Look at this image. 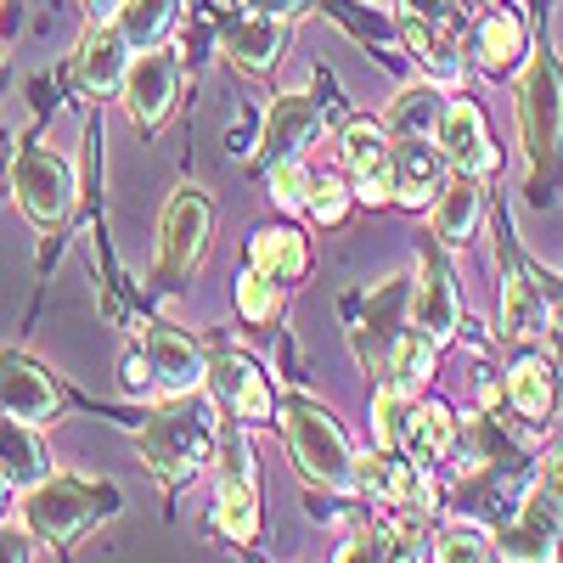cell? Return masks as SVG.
<instances>
[{"instance_id":"1","label":"cell","mask_w":563,"mask_h":563,"mask_svg":"<svg viewBox=\"0 0 563 563\" xmlns=\"http://www.w3.org/2000/svg\"><path fill=\"white\" fill-rule=\"evenodd\" d=\"M135 445H141V462H147L164 485L198 479L209 451H214V417L198 400V389L192 395H169V406L147 417V429L135 434Z\"/></svg>"},{"instance_id":"2","label":"cell","mask_w":563,"mask_h":563,"mask_svg":"<svg viewBox=\"0 0 563 563\" xmlns=\"http://www.w3.org/2000/svg\"><path fill=\"white\" fill-rule=\"evenodd\" d=\"M108 501H113L108 485H85V479H68V474L34 479L29 496H23V525L45 547H74L108 512Z\"/></svg>"},{"instance_id":"3","label":"cell","mask_w":563,"mask_h":563,"mask_svg":"<svg viewBox=\"0 0 563 563\" xmlns=\"http://www.w3.org/2000/svg\"><path fill=\"white\" fill-rule=\"evenodd\" d=\"M282 429H288L294 462L305 467V479L327 485V490H350L355 485V456L339 434V422L327 417L316 400H282Z\"/></svg>"},{"instance_id":"4","label":"cell","mask_w":563,"mask_h":563,"mask_svg":"<svg viewBox=\"0 0 563 563\" xmlns=\"http://www.w3.org/2000/svg\"><path fill=\"white\" fill-rule=\"evenodd\" d=\"M519 124H525V147L536 164H552L563 153V68L552 52H536L519 85Z\"/></svg>"},{"instance_id":"5","label":"cell","mask_w":563,"mask_h":563,"mask_svg":"<svg viewBox=\"0 0 563 563\" xmlns=\"http://www.w3.org/2000/svg\"><path fill=\"white\" fill-rule=\"evenodd\" d=\"M12 192H18V209L40 225V231H57L68 214H74V169L63 153L52 147H29L18 164H12Z\"/></svg>"},{"instance_id":"6","label":"cell","mask_w":563,"mask_h":563,"mask_svg":"<svg viewBox=\"0 0 563 563\" xmlns=\"http://www.w3.org/2000/svg\"><path fill=\"white\" fill-rule=\"evenodd\" d=\"M214 530L225 541L249 547L260 536V496H254V451L243 434L220 445V496H214Z\"/></svg>"},{"instance_id":"7","label":"cell","mask_w":563,"mask_h":563,"mask_svg":"<svg viewBox=\"0 0 563 563\" xmlns=\"http://www.w3.org/2000/svg\"><path fill=\"white\" fill-rule=\"evenodd\" d=\"M209 249V198L180 186L164 209V231H158V271L175 282V276H192V265L203 260Z\"/></svg>"},{"instance_id":"8","label":"cell","mask_w":563,"mask_h":563,"mask_svg":"<svg viewBox=\"0 0 563 563\" xmlns=\"http://www.w3.org/2000/svg\"><path fill=\"white\" fill-rule=\"evenodd\" d=\"M124 108H130V119L141 124V130H158L164 119H169V108H175V90H180V63L169 57V52H141V57H130V68H124Z\"/></svg>"},{"instance_id":"9","label":"cell","mask_w":563,"mask_h":563,"mask_svg":"<svg viewBox=\"0 0 563 563\" xmlns=\"http://www.w3.org/2000/svg\"><path fill=\"white\" fill-rule=\"evenodd\" d=\"M400 316H411V288H406V276H389V282L372 288L366 316L355 321V355H361V366L389 372V355L400 344Z\"/></svg>"},{"instance_id":"10","label":"cell","mask_w":563,"mask_h":563,"mask_svg":"<svg viewBox=\"0 0 563 563\" xmlns=\"http://www.w3.org/2000/svg\"><path fill=\"white\" fill-rule=\"evenodd\" d=\"M0 411L18 422H52L63 411V395L52 384V372L29 355H0Z\"/></svg>"},{"instance_id":"11","label":"cell","mask_w":563,"mask_h":563,"mask_svg":"<svg viewBox=\"0 0 563 563\" xmlns=\"http://www.w3.org/2000/svg\"><path fill=\"white\" fill-rule=\"evenodd\" d=\"M141 355H147V372L164 395H192L209 384V361L192 339L169 333V327H147V339H141Z\"/></svg>"},{"instance_id":"12","label":"cell","mask_w":563,"mask_h":563,"mask_svg":"<svg viewBox=\"0 0 563 563\" xmlns=\"http://www.w3.org/2000/svg\"><path fill=\"white\" fill-rule=\"evenodd\" d=\"M344 164L361 180V203H372V209L395 203V169H389V130L384 124H372V119L350 124L344 130Z\"/></svg>"},{"instance_id":"13","label":"cell","mask_w":563,"mask_h":563,"mask_svg":"<svg viewBox=\"0 0 563 563\" xmlns=\"http://www.w3.org/2000/svg\"><path fill=\"white\" fill-rule=\"evenodd\" d=\"M422 282L411 294V327L417 333H429L434 344L456 339V321H462V305H456V288H451V271L440 254H422Z\"/></svg>"},{"instance_id":"14","label":"cell","mask_w":563,"mask_h":563,"mask_svg":"<svg viewBox=\"0 0 563 563\" xmlns=\"http://www.w3.org/2000/svg\"><path fill=\"white\" fill-rule=\"evenodd\" d=\"M440 153H445V164H451V169L474 175V180L496 169V147H490L485 119H479V108H474V102H451V108L440 113Z\"/></svg>"},{"instance_id":"15","label":"cell","mask_w":563,"mask_h":563,"mask_svg":"<svg viewBox=\"0 0 563 563\" xmlns=\"http://www.w3.org/2000/svg\"><path fill=\"white\" fill-rule=\"evenodd\" d=\"M124 68H130V40H124V29L113 18L79 40L74 74H79V85L90 90V97H113V90L124 85Z\"/></svg>"},{"instance_id":"16","label":"cell","mask_w":563,"mask_h":563,"mask_svg":"<svg viewBox=\"0 0 563 563\" xmlns=\"http://www.w3.org/2000/svg\"><path fill=\"white\" fill-rule=\"evenodd\" d=\"M282 45H288V18H276L265 7H249L238 23L225 29V57L238 63L243 74H265L282 57Z\"/></svg>"},{"instance_id":"17","label":"cell","mask_w":563,"mask_h":563,"mask_svg":"<svg viewBox=\"0 0 563 563\" xmlns=\"http://www.w3.org/2000/svg\"><path fill=\"white\" fill-rule=\"evenodd\" d=\"M389 169H395V203H434V192L445 186V153L429 147L422 135H400V147H389Z\"/></svg>"},{"instance_id":"18","label":"cell","mask_w":563,"mask_h":563,"mask_svg":"<svg viewBox=\"0 0 563 563\" xmlns=\"http://www.w3.org/2000/svg\"><path fill=\"white\" fill-rule=\"evenodd\" d=\"M209 378H214L220 400L238 411L243 422H271V417H276V395H271L265 372H260L254 361H243V355H220V361H209Z\"/></svg>"},{"instance_id":"19","label":"cell","mask_w":563,"mask_h":563,"mask_svg":"<svg viewBox=\"0 0 563 563\" xmlns=\"http://www.w3.org/2000/svg\"><path fill=\"white\" fill-rule=\"evenodd\" d=\"M355 485H361L366 496L389 501V507H417V512H422V507H434V490L411 474V462H395L389 451H366V456H355Z\"/></svg>"},{"instance_id":"20","label":"cell","mask_w":563,"mask_h":563,"mask_svg":"<svg viewBox=\"0 0 563 563\" xmlns=\"http://www.w3.org/2000/svg\"><path fill=\"white\" fill-rule=\"evenodd\" d=\"M552 541H558V507L547 496V485H536L501 536H496V558H552Z\"/></svg>"},{"instance_id":"21","label":"cell","mask_w":563,"mask_h":563,"mask_svg":"<svg viewBox=\"0 0 563 563\" xmlns=\"http://www.w3.org/2000/svg\"><path fill=\"white\" fill-rule=\"evenodd\" d=\"M321 130V108L316 97H305V90H294V97H276L271 102V119H265V158L282 164V158H299V147Z\"/></svg>"},{"instance_id":"22","label":"cell","mask_w":563,"mask_h":563,"mask_svg":"<svg viewBox=\"0 0 563 563\" xmlns=\"http://www.w3.org/2000/svg\"><path fill=\"white\" fill-rule=\"evenodd\" d=\"M451 440H456V422H451V411L445 406H406V417H400V440H395V451H406L417 467L422 462H440L445 451H451Z\"/></svg>"},{"instance_id":"23","label":"cell","mask_w":563,"mask_h":563,"mask_svg":"<svg viewBox=\"0 0 563 563\" xmlns=\"http://www.w3.org/2000/svg\"><path fill=\"white\" fill-rule=\"evenodd\" d=\"M547 321H552V310H547L541 288H536L525 271H512V276L501 282V333H507L512 344H536V339L547 333Z\"/></svg>"},{"instance_id":"24","label":"cell","mask_w":563,"mask_h":563,"mask_svg":"<svg viewBox=\"0 0 563 563\" xmlns=\"http://www.w3.org/2000/svg\"><path fill=\"white\" fill-rule=\"evenodd\" d=\"M474 225H479V186H474V175L456 169L434 192V238L445 249H456V243L474 238Z\"/></svg>"},{"instance_id":"25","label":"cell","mask_w":563,"mask_h":563,"mask_svg":"<svg viewBox=\"0 0 563 563\" xmlns=\"http://www.w3.org/2000/svg\"><path fill=\"white\" fill-rule=\"evenodd\" d=\"M0 474H7V485L45 479V451L34 440V422H18L7 411H0Z\"/></svg>"},{"instance_id":"26","label":"cell","mask_w":563,"mask_h":563,"mask_svg":"<svg viewBox=\"0 0 563 563\" xmlns=\"http://www.w3.org/2000/svg\"><path fill=\"white\" fill-rule=\"evenodd\" d=\"M305 265H310V254H305L299 231H288V225L254 231V271H265V276H276V282H299Z\"/></svg>"},{"instance_id":"27","label":"cell","mask_w":563,"mask_h":563,"mask_svg":"<svg viewBox=\"0 0 563 563\" xmlns=\"http://www.w3.org/2000/svg\"><path fill=\"white\" fill-rule=\"evenodd\" d=\"M406 45H411V52H417V63L429 68L434 79H456V74H462V57H456L451 23H429V18H411V23H406Z\"/></svg>"},{"instance_id":"28","label":"cell","mask_w":563,"mask_h":563,"mask_svg":"<svg viewBox=\"0 0 563 563\" xmlns=\"http://www.w3.org/2000/svg\"><path fill=\"white\" fill-rule=\"evenodd\" d=\"M440 113H445V102H440V90L434 85H406L400 97L389 102V135H429V130H440Z\"/></svg>"},{"instance_id":"29","label":"cell","mask_w":563,"mask_h":563,"mask_svg":"<svg viewBox=\"0 0 563 563\" xmlns=\"http://www.w3.org/2000/svg\"><path fill=\"white\" fill-rule=\"evenodd\" d=\"M507 400H512V411H519V417L541 422V417L552 411V400H558L552 366H541V361H519V366L507 372Z\"/></svg>"},{"instance_id":"30","label":"cell","mask_w":563,"mask_h":563,"mask_svg":"<svg viewBox=\"0 0 563 563\" xmlns=\"http://www.w3.org/2000/svg\"><path fill=\"white\" fill-rule=\"evenodd\" d=\"M434 339L429 333H417V327H411V333H400V344H395V355H389V384L395 389H406V395H417L422 384H429L434 378Z\"/></svg>"},{"instance_id":"31","label":"cell","mask_w":563,"mask_h":563,"mask_svg":"<svg viewBox=\"0 0 563 563\" xmlns=\"http://www.w3.org/2000/svg\"><path fill=\"white\" fill-rule=\"evenodd\" d=\"M169 23H175V0H124L119 7V29L130 40V52H153Z\"/></svg>"},{"instance_id":"32","label":"cell","mask_w":563,"mask_h":563,"mask_svg":"<svg viewBox=\"0 0 563 563\" xmlns=\"http://www.w3.org/2000/svg\"><path fill=\"white\" fill-rule=\"evenodd\" d=\"M519 52H525V23L512 18V12H490L479 23V63L501 74V68L519 63Z\"/></svg>"},{"instance_id":"33","label":"cell","mask_w":563,"mask_h":563,"mask_svg":"<svg viewBox=\"0 0 563 563\" xmlns=\"http://www.w3.org/2000/svg\"><path fill=\"white\" fill-rule=\"evenodd\" d=\"M238 310H243L249 321H271V316L282 310V282L265 276V271L238 276Z\"/></svg>"},{"instance_id":"34","label":"cell","mask_w":563,"mask_h":563,"mask_svg":"<svg viewBox=\"0 0 563 563\" xmlns=\"http://www.w3.org/2000/svg\"><path fill=\"white\" fill-rule=\"evenodd\" d=\"M429 558H440V563H456V558L479 563V558H496V541H490L479 525H451V530L434 541V552H429Z\"/></svg>"},{"instance_id":"35","label":"cell","mask_w":563,"mask_h":563,"mask_svg":"<svg viewBox=\"0 0 563 563\" xmlns=\"http://www.w3.org/2000/svg\"><path fill=\"white\" fill-rule=\"evenodd\" d=\"M310 192H316V180L305 175V164H299V158L271 164V198H276L282 209H310Z\"/></svg>"},{"instance_id":"36","label":"cell","mask_w":563,"mask_h":563,"mask_svg":"<svg viewBox=\"0 0 563 563\" xmlns=\"http://www.w3.org/2000/svg\"><path fill=\"white\" fill-rule=\"evenodd\" d=\"M406 406H411V395L395 389V384H384L378 400H372V429H378V445H384V451H395V440H400V417H406Z\"/></svg>"},{"instance_id":"37","label":"cell","mask_w":563,"mask_h":563,"mask_svg":"<svg viewBox=\"0 0 563 563\" xmlns=\"http://www.w3.org/2000/svg\"><path fill=\"white\" fill-rule=\"evenodd\" d=\"M344 203H350V198H344V186H339V180H321L316 192H310V214L327 220V225H339V220H344Z\"/></svg>"},{"instance_id":"38","label":"cell","mask_w":563,"mask_h":563,"mask_svg":"<svg viewBox=\"0 0 563 563\" xmlns=\"http://www.w3.org/2000/svg\"><path fill=\"white\" fill-rule=\"evenodd\" d=\"M29 563L34 558V530L23 525V530H0V563Z\"/></svg>"},{"instance_id":"39","label":"cell","mask_w":563,"mask_h":563,"mask_svg":"<svg viewBox=\"0 0 563 563\" xmlns=\"http://www.w3.org/2000/svg\"><path fill=\"white\" fill-rule=\"evenodd\" d=\"M541 485H547V496H552V507H558V530H563V456L541 474Z\"/></svg>"},{"instance_id":"40","label":"cell","mask_w":563,"mask_h":563,"mask_svg":"<svg viewBox=\"0 0 563 563\" xmlns=\"http://www.w3.org/2000/svg\"><path fill=\"white\" fill-rule=\"evenodd\" d=\"M406 7H411L417 18H429V23H451V7H456V0H406Z\"/></svg>"},{"instance_id":"41","label":"cell","mask_w":563,"mask_h":563,"mask_svg":"<svg viewBox=\"0 0 563 563\" xmlns=\"http://www.w3.org/2000/svg\"><path fill=\"white\" fill-rule=\"evenodd\" d=\"M119 7H124V0H85V12H90V18H97V23H108V18H119Z\"/></svg>"},{"instance_id":"42","label":"cell","mask_w":563,"mask_h":563,"mask_svg":"<svg viewBox=\"0 0 563 563\" xmlns=\"http://www.w3.org/2000/svg\"><path fill=\"white\" fill-rule=\"evenodd\" d=\"M254 7H265V12H276V18H294L305 0H254Z\"/></svg>"},{"instance_id":"43","label":"cell","mask_w":563,"mask_h":563,"mask_svg":"<svg viewBox=\"0 0 563 563\" xmlns=\"http://www.w3.org/2000/svg\"><path fill=\"white\" fill-rule=\"evenodd\" d=\"M7 490H12V485H7V474H0V507H7Z\"/></svg>"},{"instance_id":"44","label":"cell","mask_w":563,"mask_h":563,"mask_svg":"<svg viewBox=\"0 0 563 563\" xmlns=\"http://www.w3.org/2000/svg\"><path fill=\"white\" fill-rule=\"evenodd\" d=\"M558 339H563V321H558Z\"/></svg>"}]
</instances>
